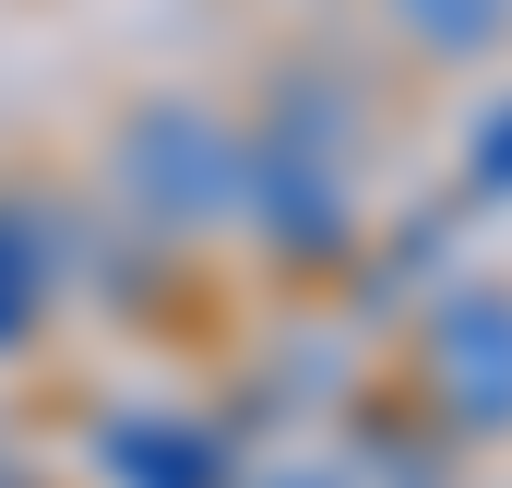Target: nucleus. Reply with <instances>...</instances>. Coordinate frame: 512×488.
<instances>
[{
    "label": "nucleus",
    "mask_w": 512,
    "mask_h": 488,
    "mask_svg": "<svg viewBox=\"0 0 512 488\" xmlns=\"http://www.w3.org/2000/svg\"><path fill=\"white\" fill-rule=\"evenodd\" d=\"M429 393L465 429H512V298L501 286H453L429 310Z\"/></svg>",
    "instance_id": "2"
},
{
    "label": "nucleus",
    "mask_w": 512,
    "mask_h": 488,
    "mask_svg": "<svg viewBox=\"0 0 512 488\" xmlns=\"http://www.w3.org/2000/svg\"><path fill=\"white\" fill-rule=\"evenodd\" d=\"M251 488H346V477H322V465H286V477H251Z\"/></svg>",
    "instance_id": "8"
},
{
    "label": "nucleus",
    "mask_w": 512,
    "mask_h": 488,
    "mask_svg": "<svg viewBox=\"0 0 512 488\" xmlns=\"http://www.w3.org/2000/svg\"><path fill=\"white\" fill-rule=\"evenodd\" d=\"M120 191L155 227H215L239 215V143L215 131V108H143L120 131Z\"/></svg>",
    "instance_id": "1"
},
{
    "label": "nucleus",
    "mask_w": 512,
    "mask_h": 488,
    "mask_svg": "<svg viewBox=\"0 0 512 488\" xmlns=\"http://www.w3.org/2000/svg\"><path fill=\"white\" fill-rule=\"evenodd\" d=\"M393 12H405L429 48H453V60H465V48H489V36L512 24V0H393Z\"/></svg>",
    "instance_id": "5"
},
{
    "label": "nucleus",
    "mask_w": 512,
    "mask_h": 488,
    "mask_svg": "<svg viewBox=\"0 0 512 488\" xmlns=\"http://www.w3.org/2000/svg\"><path fill=\"white\" fill-rule=\"evenodd\" d=\"M239 203H262V227L286 250H346V179H334V155H298L286 131L239 155Z\"/></svg>",
    "instance_id": "3"
},
{
    "label": "nucleus",
    "mask_w": 512,
    "mask_h": 488,
    "mask_svg": "<svg viewBox=\"0 0 512 488\" xmlns=\"http://www.w3.org/2000/svg\"><path fill=\"white\" fill-rule=\"evenodd\" d=\"M24 322H36V250H24V227H12V215H0V346H12Z\"/></svg>",
    "instance_id": "6"
},
{
    "label": "nucleus",
    "mask_w": 512,
    "mask_h": 488,
    "mask_svg": "<svg viewBox=\"0 0 512 488\" xmlns=\"http://www.w3.org/2000/svg\"><path fill=\"white\" fill-rule=\"evenodd\" d=\"M477 191H512V108L477 131Z\"/></svg>",
    "instance_id": "7"
},
{
    "label": "nucleus",
    "mask_w": 512,
    "mask_h": 488,
    "mask_svg": "<svg viewBox=\"0 0 512 488\" xmlns=\"http://www.w3.org/2000/svg\"><path fill=\"white\" fill-rule=\"evenodd\" d=\"M108 465H120L131 488H227L215 441H203V429H167V417H120V429H108Z\"/></svg>",
    "instance_id": "4"
}]
</instances>
